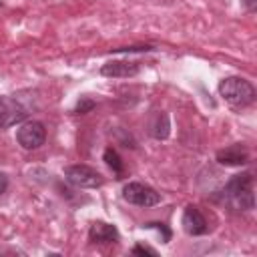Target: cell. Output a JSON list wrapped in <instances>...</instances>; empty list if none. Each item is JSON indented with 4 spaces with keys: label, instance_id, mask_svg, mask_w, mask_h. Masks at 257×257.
Instances as JSON below:
<instances>
[{
    "label": "cell",
    "instance_id": "17",
    "mask_svg": "<svg viewBox=\"0 0 257 257\" xmlns=\"http://www.w3.org/2000/svg\"><path fill=\"white\" fill-rule=\"evenodd\" d=\"M243 2V6L249 10V12H255L257 10V0H241Z\"/></svg>",
    "mask_w": 257,
    "mask_h": 257
},
{
    "label": "cell",
    "instance_id": "13",
    "mask_svg": "<svg viewBox=\"0 0 257 257\" xmlns=\"http://www.w3.org/2000/svg\"><path fill=\"white\" fill-rule=\"evenodd\" d=\"M94 106H96V102H94L92 98L82 96V98L76 102V106H74V114H86V112H90Z\"/></svg>",
    "mask_w": 257,
    "mask_h": 257
},
{
    "label": "cell",
    "instance_id": "18",
    "mask_svg": "<svg viewBox=\"0 0 257 257\" xmlns=\"http://www.w3.org/2000/svg\"><path fill=\"white\" fill-rule=\"evenodd\" d=\"M6 187H8V179H6L4 173H0V195L6 191Z\"/></svg>",
    "mask_w": 257,
    "mask_h": 257
},
{
    "label": "cell",
    "instance_id": "12",
    "mask_svg": "<svg viewBox=\"0 0 257 257\" xmlns=\"http://www.w3.org/2000/svg\"><path fill=\"white\" fill-rule=\"evenodd\" d=\"M102 159H104V163L110 167V171L114 173V175H122L124 173V163H122V159H120V155L112 149V147H106L104 149V155H102Z\"/></svg>",
    "mask_w": 257,
    "mask_h": 257
},
{
    "label": "cell",
    "instance_id": "14",
    "mask_svg": "<svg viewBox=\"0 0 257 257\" xmlns=\"http://www.w3.org/2000/svg\"><path fill=\"white\" fill-rule=\"evenodd\" d=\"M151 50H155V46H149V44H145V46H122V48H114V52H151Z\"/></svg>",
    "mask_w": 257,
    "mask_h": 257
},
{
    "label": "cell",
    "instance_id": "5",
    "mask_svg": "<svg viewBox=\"0 0 257 257\" xmlns=\"http://www.w3.org/2000/svg\"><path fill=\"white\" fill-rule=\"evenodd\" d=\"M16 141L26 151L40 149L46 141V128L40 120H28L16 131Z\"/></svg>",
    "mask_w": 257,
    "mask_h": 257
},
{
    "label": "cell",
    "instance_id": "1",
    "mask_svg": "<svg viewBox=\"0 0 257 257\" xmlns=\"http://www.w3.org/2000/svg\"><path fill=\"white\" fill-rule=\"evenodd\" d=\"M253 191H255L253 173H239L227 181L221 197H223V203H227L235 211H251L255 207Z\"/></svg>",
    "mask_w": 257,
    "mask_h": 257
},
{
    "label": "cell",
    "instance_id": "8",
    "mask_svg": "<svg viewBox=\"0 0 257 257\" xmlns=\"http://www.w3.org/2000/svg\"><path fill=\"white\" fill-rule=\"evenodd\" d=\"M181 223H183L185 233H187V235H193V237H197V235H205L207 229H209L207 219L203 217V213H201L199 207H195V205H187V207H185Z\"/></svg>",
    "mask_w": 257,
    "mask_h": 257
},
{
    "label": "cell",
    "instance_id": "3",
    "mask_svg": "<svg viewBox=\"0 0 257 257\" xmlns=\"http://www.w3.org/2000/svg\"><path fill=\"white\" fill-rule=\"evenodd\" d=\"M64 179L78 189H96L104 183V177L88 165H70L64 169Z\"/></svg>",
    "mask_w": 257,
    "mask_h": 257
},
{
    "label": "cell",
    "instance_id": "15",
    "mask_svg": "<svg viewBox=\"0 0 257 257\" xmlns=\"http://www.w3.org/2000/svg\"><path fill=\"white\" fill-rule=\"evenodd\" d=\"M145 227H149V229H151V227H155V229H159V231L163 233V241H165V243H167V241L171 239V229H169V227H167L165 223H147Z\"/></svg>",
    "mask_w": 257,
    "mask_h": 257
},
{
    "label": "cell",
    "instance_id": "4",
    "mask_svg": "<svg viewBox=\"0 0 257 257\" xmlns=\"http://www.w3.org/2000/svg\"><path fill=\"white\" fill-rule=\"evenodd\" d=\"M122 199L137 207H155L161 203V195L153 187L137 181H131L122 187Z\"/></svg>",
    "mask_w": 257,
    "mask_h": 257
},
{
    "label": "cell",
    "instance_id": "6",
    "mask_svg": "<svg viewBox=\"0 0 257 257\" xmlns=\"http://www.w3.org/2000/svg\"><path fill=\"white\" fill-rule=\"evenodd\" d=\"M26 108L12 96H0V131L10 128L26 118Z\"/></svg>",
    "mask_w": 257,
    "mask_h": 257
},
{
    "label": "cell",
    "instance_id": "7",
    "mask_svg": "<svg viewBox=\"0 0 257 257\" xmlns=\"http://www.w3.org/2000/svg\"><path fill=\"white\" fill-rule=\"evenodd\" d=\"M249 159H251V153L241 143H235L231 147L217 151V163H221L225 167H241V165H247Z\"/></svg>",
    "mask_w": 257,
    "mask_h": 257
},
{
    "label": "cell",
    "instance_id": "10",
    "mask_svg": "<svg viewBox=\"0 0 257 257\" xmlns=\"http://www.w3.org/2000/svg\"><path fill=\"white\" fill-rule=\"evenodd\" d=\"M88 241L90 243H116L118 229L104 221H92V225L88 229Z\"/></svg>",
    "mask_w": 257,
    "mask_h": 257
},
{
    "label": "cell",
    "instance_id": "2",
    "mask_svg": "<svg viewBox=\"0 0 257 257\" xmlns=\"http://www.w3.org/2000/svg\"><path fill=\"white\" fill-rule=\"evenodd\" d=\"M219 94L233 108H245L255 102V88L241 76H227L219 82Z\"/></svg>",
    "mask_w": 257,
    "mask_h": 257
},
{
    "label": "cell",
    "instance_id": "9",
    "mask_svg": "<svg viewBox=\"0 0 257 257\" xmlns=\"http://www.w3.org/2000/svg\"><path fill=\"white\" fill-rule=\"evenodd\" d=\"M141 70V64L135 60H108L100 66V74L108 78H128Z\"/></svg>",
    "mask_w": 257,
    "mask_h": 257
},
{
    "label": "cell",
    "instance_id": "11",
    "mask_svg": "<svg viewBox=\"0 0 257 257\" xmlns=\"http://www.w3.org/2000/svg\"><path fill=\"white\" fill-rule=\"evenodd\" d=\"M149 133L153 139H167L169 133H171V122H169V116L165 112H157L149 124Z\"/></svg>",
    "mask_w": 257,
    "mask_h": 257
},
{
    "label": "cell",
    "instance_id": "16",
    "mask_svg": "<svg viewBox=\"0 0 257 257\" xmlns=\"http://www.w3.org/2000/svg\"><path fill=\"white\" fill-rule=\"evenodd\" d=\"M133 253H135V255H157V251H155L153 247H149V245H141V243L133 247Z\"/></svg>",
    "mask_w": 257,
    "mask_h": 257
}]
</instances>
